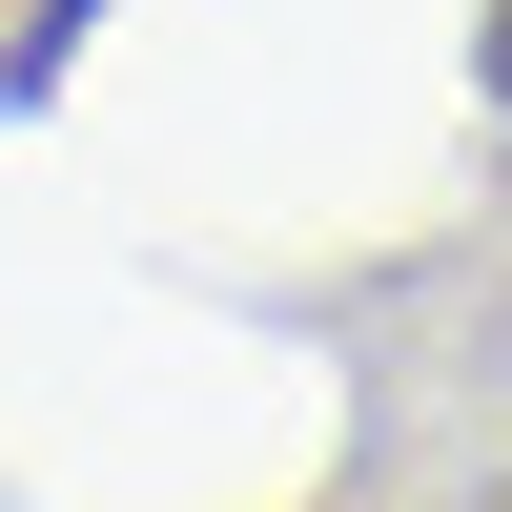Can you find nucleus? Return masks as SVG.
Instances as JSON below:
<instances>
[{
	"instance_id": "nucleus-1",
	"label": "nucleus",
	"mask_w": 512,
	"mask_h": 512,
	"mask_svg": "<svg viewBox=\"0 0 512 512\" xmlns=\"http://www.w3.org/2000/svg\"><path fill=\"white\" fill-rule=\"evenodd\" d=\"M492 82H512V0H492Z\"/></svg>"
}]
</instances>
